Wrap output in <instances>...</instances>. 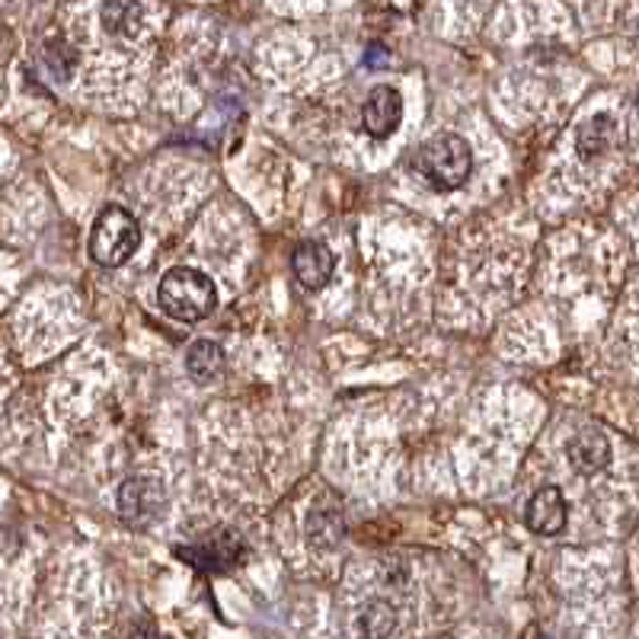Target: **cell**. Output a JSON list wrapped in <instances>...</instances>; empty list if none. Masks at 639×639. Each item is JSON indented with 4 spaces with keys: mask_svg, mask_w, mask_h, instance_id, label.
Returning <instances> with one entry per match:
<instances>
[{
    "mask_svg": "<svg viewBox=\"0 0 639 639\" xmlns=\"http://www.w3.org/2000/svg\"><path fill=\"white\" fill-rule=\"evenodd\" d=\"M157 301L163 313H170L180 323H202L218 307V288L205 272L176 265L160 278Z\"/></svg>",
    "mask_w": 639,
    "mask_h": 639,
    "instance_id": "1",
    "label": "cell"
},
{
    "mask_svg": "<svg viewBox=\"0 0 639 639\" xmlns=\"http://www.w3.org/2000/svg\"><path fill=\"white\" fill-rule=\"evenodd\" d=\"M413 170L438 192L460 189L473 173V151L460 135H435L413 153Z\"/></svg>",
    "mask_w": 639,
    "mask_h": 639,
    "instance_id": "2",
    "label": "cell"
},
{
    "mask_svg": "<svg viewBox=\"0 0 639 639\" xmlns=\"http://www.w3.org/2000/svg\"><path fill=\"white\" fill-rule=\"evenodd\" d=\"M141 247V225L122 205H106L90 230V256L93 263L115 269L125 265Z\"/></svg>",
    "mask_w": 639,
    "mask_h": 639,
    "instance_id": "3",
    "label": "cell"
},
{
    "mask_svg": "<svg viewBox=\"0 0 639 639\" xmlns=\"http://www.w3.org/2000/svg\"><path fill=\"white\" fill-rule=\"evenodd\" d=\"M176 557L195 566L198 572H227L243 563L247 544L233 530H212L202 540H192L186 547H176Z\"/></svg>",
    "mask_w": 639,
    "mask_h": 639,
    "instance_id": "4",
    "label": "cell"
},
{
    "mask_svg": "<svg viewBox=\"0 0 639 639\" xmlns=\"http://www.w3.org/2000/svg\"><path fill=\"white\" fill-rule=\"evenodd\" d=\"M167 509V489L157 477H128L118 487V515L125 525L148 527Z\"/></svg>",
    "mask_w": 639,
    "mask_h": 639,
    "instance_id": "5",
    "label": "cell"
},
{
    "mask_svg": "<svg viewBox=\"0 0 639 639\" xmlns=\"http://www.w3.org/2000/svg\"><path fill=\"white\" fill-rule=\"evenodd\" d=\"M403 118V96L397 87H375L362 106V125L372 138H390Z\"/></svg>",
    "mask_w": 639,
    "mask_h": 639,
    "instance_id": "6",
    "label": "cell"
},
{
    "mask_svg": "<svg viewBox=\"0 0 639 639\" xmlns=\"http://www.w3.org/2000/svg\"><path fill=\"white\" fill-rule=\"evenodd\" d=\"M292 269H295V278L301 282L304 288L317 292V288H323L333 278L336 256H333V250L323 240H304V243H298L295 256H292Z\"/></svg>",
    "mask_w": 639,
    "mask_h": 639,
    "instance_id": "7",
    "label": "cell"
},
{
    "mask_svg": "<svg viewBox=\"0 0 639 639\" xmlns=\"http://www.w3.org/2000/svg\"><path fill=\"white\" fill-rule=\"evenodd\" d=\"M566 515H569V509H566L563 492L557 487H544L537 489L527 502L525 525L540 537H554L566 527Z\"/></svg>",
    "mask_w": 639,
    "mask_h": 639,
    "instance_id": "8",
    "label": "cell"
},
{
    "mask_svg": "<svg viewBox=\"0 0 639 639\" xmlns=\"http://www.w3.org/2000/svg\"><path fill=\"white\" fill-rule=\"evenodd\" d=\"M566 457L575 467V473H602L611 464V445L598 429H582L579 435H572V442L566 445Z\"/></svg>",
    "mask_w": 639,
    "mask_h": 639,
    "instance_id": "9",
    "label": "cell"
},
{
    "mask_svg": "<svg viewBox=\"0 0 639 639\" xmlns=\"http://www.w3.org/2000/svg\"><path fill=\"white\" fill-rule=\"evenodd\" d=\"M617 141V122L611 115H595L589 122L579 125V135H575V151L582 160H598L604 153L614 148Z\"/></svg>",
    "mask_w": 639,
    "mask_h": 639,
    "instance_id": "10",
    "label": "cell"
},
{
    "mask_svg": "<svg viewBox=\"0 0 639 639\" xmlns=\"http://www.w3.org/2000/svg\"><path fill=\"white\" fill-rule=\"evenodd\" d=\"M221 368H225V349L218 342L198 339V342H192L186 349V372L192 380L208 384V380H215V377L221 375Z\"/></svg>",
    "mask_w": 639,
    "mask_h": 639,
    "instance_id": "11",
    "label": "cell"
},
{
    "mask_svg": "<svg viewBox=\"0 0 639 639\" xmlns=\"http://www.w3.org/2000/svg\"><path fill=\"white\" fill-rule=\"evenodd\" d=\"M103 26L110 36H135L141 30V3L138 0H106Z\"/></svg>",
    "mask_w": 639,
    "mask_h": 639,
    "instance_id": "12",
    "label": "cell"
},
{
    "mask_svg": "<svg viewBox=\"0 0 639 639\" xmlns=\"http://www.w3.org/2000/svg\"><path fill=\"white\" fill-rule=\"evenodd\" d=\"M397 630V611L387 602H372L358 614L362 639H390Z\"/></svg>",
    "mask_w": 639,
    "mask_h": 639,
    "instance_id": "13",
    "label": "cell"
},
{
    "mask_svg": "<svg viewBox=\"0 0 639 639\" xmlns=\"http://www.w3.org/2000/svg\"><path fill=\"white\" fill-rule=\"evenodd\" d=\"M365 65H372V68H380V65H387V52H384L380 45H372V52H368Z\"/></svg>",
    "mask_w": 639,
    "mask_h": 639,
    "instance_id": "14",
    "label": "cell"
},
{
    "mask_svg": "<svg viewBox=\"0 0 639 639\" xmlns=\"http://www.w3.org/2000/svg\"><path fill=\"white\" fill-rule=\"evenodd\" d=\"M637 115H639V96H637Z\"/></svg>",
    "mask_w": 639,
    "mask_h": 639,
    "instance_id": "15",
    "label": "cell"
}]
</instances>
